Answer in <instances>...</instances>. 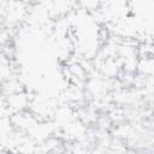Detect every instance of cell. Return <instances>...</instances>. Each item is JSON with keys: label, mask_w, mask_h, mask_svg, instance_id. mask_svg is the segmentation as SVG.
Returning a JSON list of instances; mask_svg holds the SVG:
<instances>
[]
</instances>
